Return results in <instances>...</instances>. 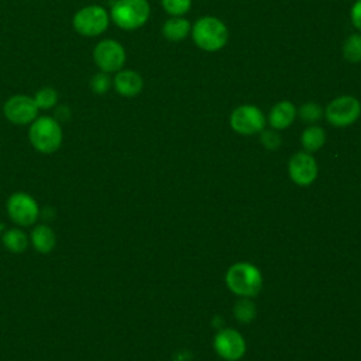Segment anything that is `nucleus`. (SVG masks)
Returning <instances> with one entry per match:
<instances>
[{
  "label": "nucleus",
  "instance_id": "obj_1",
  "mask_svg": "<svg viewBox=\"0 0 361 361\" xmlns=\"http://www.w3.org/2000/svg\"><path fill=\"white\" fill-rule=\"evenodd\" d=\"M62 128L59 123L49 117H37L28 128V140L31 145L41 154H52L59 149L62 144Z\"/></svg>",
  "mask_w": 361,
  "mask_h": 361
},
{
  "label": "nucleus",
  "instance_id": "obj_2",
  "mask_svg": "<svg viewBox=\"0 0 361 361\" xmlns=\"http://www.w3.org/2000/svg\"><path fill=\"white\" fill-rule=\"evenodd\" d=\"M192 38L195 44L209 52L221 49L228 41V30L226 24L213 16L199 18L192 27Z\"/></svg>",
  "mask_w": 361,
  "mask_h": 361
},
{
  "label": "nucleus",
  "instance_id": "obj_3",
  "mask_svg": "<svg viewBox=\"0 0 361 361\" xmlns=\"http://www.w3.org/2000/svg\"><path fill=\"white\" fill-rule=\"evenodd\" d=\"M226 282L235 295L251 298L255 296L262 285V276L258 268L250 262H237L226 274Z\"/></svg>",
  "mask_w": 361,
  "mask_h": 361
},
{
  "label": "nucleus",
  "instance_id": "obj_4",
  "mask_svg": "<svg viewBox=\"0 0 361 361\" xmlns=\"http://www.w3.org/2000/svg\"><path fill=\"white\" fill-rule=\"evenodd\" d=\"M149 13L147 0H117L110 10V17L123 30H137L148 21Z\"/></svg>",
  "mask_w": 361,
  "mask_h": 361
},
{
  "label": "nucleus",
  "instance_id": "obj_5",
  "mask_svg": "<svg viewBox=\"0 0 361 361\" xmlns=\"http://www.w3.org/2000/svg\"><path fill=\"white\" fill-rule=\"evenodd\" d=\"M6 210L10 220L18 227L34 226L39 217V206L37 200L25 192H16L8 196Z\"/></svg>",
  "mask_w": 361,
  "mask_h": 361
},
{
  "label": "nucleus",
  "instance_id": "obj_6",
  "mask_svg": "<svg viewBox=\"0 0 361 361\" xmlns=\"http://www.w3.org/2000/svg\"><path fill=\"white\" fill-rule=\"evenodd\" d=\"M109 13L102 6H86L73 16V27L83 37H97L109 27Z\"/></svg>",
  "mask_w": 361,
  "mask_h": 361
},
{
  "label": "nucleus",
  "instance_id": "obj_7",
  "mask_svg": "<svg viewBox=\"0 0 361 361\" xmlns=\"http://www.w3.org/2000/svg\"><path fill=\"white\" fill-rule=\"evenodd\" d=\"M361 114V104L354 96H340L331 100L326 110L324 116L327 121L334 127H347L353 124Z\"/></svg>",
  "mask_w": 361,
  "mask_h": 361
},
{
  "label": "nucleus",
  "instance_id": "obj_8",
  "mask_svg": "<svg viewBox=\"0 0 361 361\" xmlns=\"http://www.w3.org/2000/svg\"><path fill=\"white\" fill-rule=\"evenodd\" d=\"M230 124L235 133L251 135L261 133L265 128V116L257 106L243 104L231 113Z\"/></svg>",
  "mask_w": 361,
  "mask_h": 361
},
{
  "label": "nucleus",
  "instance_id": "obj_9",
  "mask_svg": "<svg viewBox=\"0 0 361 361\" xmlns=\"http://www.w3.org/2000/svg\"><path fill=\"white\" fill-rule=\"evenodd\" d=\"M93 59L102 72H118L126 62V51L120 42L103 39L94 47Z\"/></svg>",
  "mask_w": 361,
  "mask_h": 361
},
{
  "label": "nucleus",
  "instance_id": "obj_10",
  "mask_svg": "<svg viewBox=\"0 0 361 361\" xmlns=\"http://www.w3.org/2000/svg\"><path fill=\"white\" fill-rule=\"evenodd\" d=\"M38 107L34 102V97L25 94H16L7 99L3 106V113L6 118L17 126L31 124L38 116Z\"/></svg>",
  "mask_w": 361,
  "mask_h": 361
},
{
  "label": "nucleus",
  "instance_id": "obj_11",
  "mask_svg": "<svg viewBox=\"0 0 361 361\" xmlns=\"http://www.w3.org/2000/svg\"><path fill=\"white\" fill-rule=\"evenodd\" d=\"M288 172L296 185L307 186L317 176V164L309 152H296L288 164Z\"/></svg>",
  "mask_w": 361,
  "mask_h": 361
},
{
  "label": "nucleus",
  "instance_id": "obj_12",
  "mask_svg": "<svg viewBox=\"0 0 361 361\" xmlns=\"http://www.w3.org/2000/svg\"><path fill=\"white\" fill-rule=\"evenodd\" d=\"M214 348L217 354L228 361L241 358L245 353V341L237 330H220L214 337Z\"/></svg>",
  "mask_w": 361,
  "mask_h": 361
},
{
  "label": "nucleus",
  "instance_id": "obj_13",
  "mask_svg": "<svg viewBox=\"0 0 361 361\" xmlns=\"http://www.w3.org/2000/svg\"><path fill=\"white\" fill-rule=\"evenodd\" d=\"M113 85L118 94L133 97L142 90L144 82L138 72L131 69H120L113 79Z\"/></svg>",
  "mask_w": 361,
  "mask_h": 361
},
{
  "label": "nucleus",
  "instance_id": "obj_14",
  "mask_svg": "<svg viewBox=\"0 0 361 361\" xmlns=\"http://www.w3.org/2000/svg\"><path fill=\"white\" fill-rule=\"evenodd\" d=\"M30 244L39 254H49L56 245V234L48 224H35L30 233Z\"/></svg>",
  "mask_w": 361,
  "mask_h": 361
},
{
  "label": "nucleus",
  "instance_id": "obj_15",
  "mask_svg": "<svg viewBox=\"0 0 361 361\" xmlns=\"http://www.w3.org/2000/svg\"><path fill=\"white\" fill-rule=\"evenodd\" d=\"M296 117V107L292 102L282 100L276 103L268 116V121L274 130H283L289 127Z\"/></svg>",
  "mask_w": 361,
  "mask_h": 361
},
{
  "label": "nucleus",
  "instance_id": "obj_16",
  "mask_svg": "<svg viewBox=\"0 0 361 361\" xmlns=\"http://www.w3.org/2000/svg\"><path fill=\"white\" fill-rule=\"evenodd\" d=\"M1 243L7 251L13 254H20L28 248L30 235L20 227H11L1 233Z\"/></svg>",
  "mask_w": 361,
  "mask_h": 361
},
{
  "label": "nucleus",
  "instance_id": "obj_17",
  "mask_svg": "<svg viewBox=\"0 0 361 361\" xmlns=\"http://www.w3.org/2000/svg\"><path fill=\"white\" fill-rule=\"evenodd\" d=\"M190 31V23L182 17H172L165 21L162 34L169 41H182Z\"/></svg>",
  "mask_w": 361,
  "mask_h": 361
},
{
  "label": "nucleus",
  "instance_id": "obj_18",
  "mask_svg": "<svg viewBox=\"0 0 361 361\" xmlns=\"http://www.w3.org/2000/svg\"><path fill=\"white\" fill-rule=\"evenodd\" d=\"M302 145L306 149V152H314L320 149L326 141V133L319 126H309L305 128L300 137Z\"/></svg>",
  "mask_w": 361,
  "mask_h": 361
},
{
  "label": "nucleus",
  "instance_id": "obj_19",
  "mask_svg": "<svg viewBox=\"0 0 361 361\" xmlns=\"http://www.w3.org/2000/svg\"><path fill=\"white\" fill-rule=\"evenodd\" d=\"M343 55L348 62H361V34H351L343 44Z\"/></svg>",
  "mask_w": 361,
  "mask_h": 361
},
{
  "label": "nucleus",
  "instance_id": "obj_20",
  "mask_svg": "<svg viewBox=\"0 0 361 361\" xmlns=\"http://www.w3.org/2000/svg\"><path fill=\"white\" fill-rule=\"evenodd\" d=\"M234 316L240 323H250L255 317V305L250 299H240L234 306Z\"/></svg>",
  "mask_w": 361,
  "mask_h": 361
},
{
  "label": "nucleus",
  "instance_id": "obj_21",
  "mask_svg": "<svg viewBox=\"0 0 361 361\" xmlns=\"http://www.w3.org/2000/svg\"><path fill=\"white\" fill-rule=\"evenodd\" d=\"M56 100H58V93L52 87H42L34 96V102L37 107L44 110L54 107L56 104Z\"/></svg>",
  "mask_w": 361,
  "mask_h": 361
},
{
  "label": "nucleus",
  "instance_id": "obj_22",
  "mask_svg": "<svg viewBox=\"0 0 361 361\" xmlns=\"http://www.w3.org/2000/svg\"><path fill=\"white\" fill-rule=\"evenodd\" d=\"M299 116L306 123H316L323 116V109L320 104L314 102H307L299 107Z\"/></svg>",
  "mask_w": 361,
  "mask_h": 361
},
{
  "label": "nucleus",
  "instance_id": "obj_23",
  "mask_svg": "<svg viewBox=\"0 0 361 361\" xmlns=\"http://www.w3.org/2000/svg\"><path fill=\"white\" fill-rule=\"evenodd\" d=\"M161 3L164 10L173 17L183 16L192 6V0H161Z\"/></svg>",
  "mask_w": 361,
  "mask_h": 361
},
{
  "label": "nucleus",
  "instance_id": "obj_24",
  "mask_svg": "<svg viewBox=\"0 0 361 361\" xmlns=\"http://www.w3.org/2000/svg\"><path fill=\"white\" fill-rule=\"evenodd\" d=\"M110 86H111V80H110V78H109V75L106 72L96 73L93 76V79L90 80V87L97 94L106 93L110 89Z\"/></svg>",
  "mask_w": 361,
  "mask_h": 361
},
{
  "label": "nucleus",
  "instance_id": "obj_25",
  "mask_svg": "<svg viewBox=\"0 0 361 361\" xmlns=\"http://www.w3.org/2000/svg\"><path fill=\"white\" fill-rule=\"evenodd\" d=\"M261 142L268 149H276L281 145V137L274 130H262L261 131Z\"/></svg>",
  "mask_w": 361,
  "mask_h": 361
},
{
  "label": "nucleus",
  "instance_id": "obj_26",
  "mask_svg": "<svg viewBox=\"0 0 361 361\" xmlns=\"http://www.w3.org/2000/svg\"><path fill=\"white\" fill-rule=\"evenodd\" d=\"M350 17H351V23L353 25L361 31V0H357L350 11Z\"/></svg>",
  "mask_w": 361,
  "mask_h": 361
},
{
  "label": "nucleus",
  "instance_id": "obj_27",
  "mask_svg": "<svg viewBox=\"0 0 361 361\" xmlns=\"http://www.w3.org/2000/svg\"><path fill=\"white\" fill-rule=\"evenodd\" d=\"M1 230H3V226H1V223H0V235H1Z\"/></svg>",
  "mask_w": 361,
  "mask_h": 361
}]
</instances>
